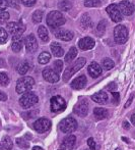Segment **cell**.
Instances as JSON below:
<instances>
[{"label": "cell", "mask_w": 135, "mask_h": 150, "mask_svg": "<svg viewBox=\"0 0 135 150\" xmlns=\"http://www.w3.org/2000/svg\"><path fill=\"white\" fill-rule=\"evenodd\" d=\"M7 30L9 31V33L12 36H16V35H22L24 32L26 31V27L22 24V23H8L7 24Z\"/></svg>", "instance_id": "obj_10"}, {"label": "cell", "mask_w": 135, "mask_h": 150, "mask_svg": "<svg viewBox=\"0 0 135 150\" xmlns=\"http://www.w3.org/2000/svg\"><path fill=\"white\" fill-rule=\"evenodd\" d=\"M62 69H63V61L60 60V59H57L54 61L53 63V69L56 73H61L62 71Z\"/></svg>", "instance_id": "obj_35"}, {"label": "cell", "mask_w": 135, "mask_h": 150, "mask_svg": "<svg viewBox=\"0 0 135 150\" xmlns=\"http://www.w3.org/2000/svg\"><path fill=\"white\" fill-rule=\"evenodd\" d=\"M116 150H121V149H120V148H117V149H116Z\"/></svg>", "instance_id": "obj_54"}, {"label": "cell", "mask_w": 135, "mask_h": 150, "mask_svg": "<svg viewBox=\"0 0 135 150\" xmlns=\"http://www.w3.org/2000/svg\"><path fill=\"white\" fill-rule=\"evenodd\" d=\"M114 40L117 44H124L128 40V30L123 25H118L114 29Z\"/></svg>", "instance_id": "obj_5"}, {"label": "cell", "mask_w": 135, "mask_h": 150, "mask_svg": "<svg viewBox=\"0 0 135 150\" xmlns=\"http://www.w3.org/2000/svg\"><path fill=\"white\" fill-rule=\"evenodd\" d=\"M132 100H133V95H131V96H130V98L128 99V102H126V103H125V105H124V107H125V108H127V107H129V105L132 103Z\"/></svg>", "instance_id": "obj_47"}, {"label": "cell", "mask_w": 135, "mask_h": 150, "mask_svg": "<svg viewBox=\"0 0 135 150\" xmlns=\"http://www.w3.org/2000/svg\"><path fill=\"white\" fill-rule=\"evenodd\" d=\"M122 139H123V140H124V141H125V142H127V143H129V140H128V139H126V138H124V137H123V138H122Z\"/></svg>", "instance_id": "obj_53"}, {"label": "cell", "mask_w": 135, "mask_h": 150, "mask_svg": "<svg viewBox=\"0 0 135 150\" xmlns=\"http://www.w3.org/2000/svg\"><path fill=\"white\" fill-rule=\"evenodd\" d=\"M18 2H20L22 4H24L27 7H31V6H34L37 2V0H17Z\"/></svg>", "instance_id": "obj_39"}, {"label": "cell", "mask_w": 135, "mask_h": 150, "mask_svg": "<svg viewBox=\"0 0 135 150\" xmlns=\"http://www.w3.org/2000/svg\"><path fill=\"white\" fill-rule=\"evenodd\" d=\"M92 99L99 104H105L108 101V95L106 92L100 91V92H97L94 95H92Z\"/></svg>", "instance_id": "obj_21"}, {"label": "cell", "mask_w": 135, "mask_h": 150, "mask_svg": "<svg viewBox=\"0 0 135 150\" xmlns=\"http://www.w3.org/2000/svg\"><path fill=\"white\" fill-rule=\"evenodd\" d=\"M65 24V18L60 11H51L47 16V25L51 29H59Z\"/></svg>", "instance_id": "obj_1"}, {"label": "cell", "mask_w": 135, "mask_h": 150, "mask_svg": "<svg viewBox=\"0 0 135 150\" xmlns=\"http://www.w3.org/2000/svg\"><path fill=\"white\" fill-rule=\"evenodd\" d=\"M85 150H88V149H85Z\"/></svg>", "instance_id": "obj_55"}, {"label": "cell", "mask_w": 135, "mask_h": 150, "mask_svg": "<svg viewBox=\"0 0 135 150\" xmlns=\"http://www.w3.org/2000/svg\"><path fill=\"white\" fill-rule=\"evenodd\" d=\"M87 144H88V147H90L92 150H96V142L92 138H90L87 140Z\"/></svg>", "instance_id": "obj_43"}, {"label": "cell", "mask_w": 135, "mask_h": 150, "mask_svg": "<svg viewBox=\"0 0 135 150\" xmlns=\"http://www.w3.org/2000/svg\"><path fill=\"white\" fill-rule=\"evenodd\" d=\"M75 141H76V138L73 135H69L66 138L63 140L62 144L60 146V149L59 150H71L73 148V146L75 145Z\"/></svg>", "instance_id": "obj_18"}, {"label": "cell", "mask_w": 135, "mask_h": 150, "mask_svg": "<svg viewBox=\"0 0 135 150\" xmlns=\"http://www.w3.org/2000/svg\"><path fill=\"white\" fill-rule=\"evenodd\" d=\"M24 40L22 39V35H16V36H12V44H11V48L14 52H20L22 50V46H24Z\"/></svg>", "instance_id": "obj_17"}, {"label": "cell", "mask_w": 135, "mask_h": 150, "mask_svg": "<svg viewBox=\"0 0 135 150\" xmlns=\"http://www.w3.org/2000/svg\"><path fill=\"white\" fill-rule=\"evenodd\" d=\"M107 89L110 90L111 92H114V91L117 89V85H116L115 83H111V84H109V85L107 86Z\"/></svg>", "instance_id": "obj_44"}, {"label": "cell", "mask_w": 135, "mask_h": 150, "mask_svg": "<svg viewBox=\"0 0 135 150\" xmlns=\"http://www.w3.org/2000/svg\"><path fill=\"white\" fill-rule=\"evenodd\" d=\"M106 27H107V23L106 21H102V22H100V24L98 25V31L101 32V33H104L105 30H106Z\"/></svg>", "instance_id": "obj_41"}, {"label": "cell", "mask_w": 135, "mask_h": 150, "mask_svg": "<svg viewBox=\"0 0 135 150\" xmlns=\"http://www.w3.org/2000/svg\"><path fill=\"white\" fill-rule=\"evenodd\" d=\"M43 78L50 83H57L60 79L59 74L56 73L53 69H45L43 71Z\"/></svg>", "instance_id": "obj_14"}, {"label": "cell", "mask_w": 135, "mask_h": 150, "mask_svg": "<svg viewBox=\"0 0 135 150\" xmlns=\"http://www.w3.org/2000/svg\"><path fill=\"white\" fill-rule=\"evenodd\" d=\"M24 45L27 52H35L38 49V42L34 34H29L24 38Z\"/></svg>", "instance_id": "obj_13"}, {"label": "cell", "mask_w": 135, "mask_h": 150, "mask_svg": "<svg viewBox=\"0 0 135 150\" xmlns=\"http://www.w3.org/2000/svg\"><path fill=\"white\" fill-rule=\"evenodd\" d=\"M38 115H39V109H34V110H29V111H26V112H22V117H24V120H29V119L36 117Z\"/></svg>", "instance_id": "obj_32"}, {"label": "cell", "mask_w": 135, "mask_h": 150, "mask_svg": "<svg viewBox=\"0 0 135 150\" xmlns=\"http://www.w3.org/2000/svg\"><path fill=\"white\" fill-rule=\"evenodd\" d=\"M5 60L3 59V58H0V69H1V67H5Z\"/></svg>", "instance_id": "obj_49"}, {"label": "cell", "mask_w": 135, "mask_h": 150, "mask_svg": "<svg viewBox=\"0 0 135 150\" xmlns=\"http://www.w3.org/2000/svg\"><path fill=\"white\" fill-rule=\"evenodd\" d=\"M123 128H124V129H126V130H128V129L130 128L129 122H126V120H124V122H123Z\"/></svg>", "instance_id": "obj_48"}, {"label": "cell", "mask_w": 135, "mask_h": 150, "mask_svg": "<svg viewBox=\"0 0 135 150\" xmlns=\"http://www.w3.org/2000/svg\"><path fill=\"white\" fill-rule=\"evenodd\" d=\"M118 7H119L120 11H121L122 16H131L132 13L134 12V6L133 4L131 3L130 1H127V0H123L121 1L119 4H118Z\"/></svg>", "instance_id": "obj_12"}, {"label": "cell", "mask_w": 135, "mask_h": 150, "mask_svg": "<svg viewBox=\"0 0 135 150\" xmlns=\"http://www.w3.org/2000/svg\"><path fill=\"white\" fill-rule=\"evenodd\" d=\"M74 113L81 117H86V115L88 113V102L85 99H82L79 101L74 107Z\"/></svg>", "instance_id": "obj_11"}, {"label": "cell", "mask_w": 135, "mask_h": 150, "mask_svg": "<svg viewBox=\"0 0 135 150\" xmlns=\"http://www.w3.org/2000/svg\"><path fill=\"white\" fill-rule=\"evenodd\" d=\"M8 83H9V78H8L7 74L1 71L0 73V86L5 87V86L8 85Z\"/></svg>", "instance_id": "obj_34"}, {"label": "cell", "mask_w": 135, "mask_h": 150, "mask_svg": "<svg viewBox=\"0 0 135 150\" xmlns=\"http://www.w3.org/2000/svg\"><path fill=\"white\" fill-rule=\"evenodd\" d=\"M38 35L43 42L49 41V33H48V30L45 26H40L38 28Z\"/></svg>", "instance_id": "obj_24"}, {"label": "cell", "mask_w": 135, "mask_h": 150, "mask_svg": "<svg viewBox=\"0 0 135 150\" xmlns=\"http://www.w3.org/2000/svg\"><path fill=\"white\" fill-rule=\"evenodd\" d=\"M51 59V54L49 52H42L39 55L38 61H39L40 64H47L48 62Z\"/></svg>", "instance_id": "obj_28"}, {"label": "cell", "mask_w": 135, "mask_h": 150, "mask_svg": "<svg viewBox=\"0 0 135 150\" xmlns=\"http://www.w3.org/2000/svg\"><path fill=\"white\" fill-rule=\"evenodd\" d=\"M8 18H9V13H8L7 11L0 12V25H2L3 23H5Z\"/></svg>", "instance_id": "obj_40"}, {"label": "cell", "mask_w": 135, "mask_h": 150, "mask_svg": "<svg viewBox=\"0 0 135 150\" xmlns=\"http://www.w3.org/2000/svg\"><path fill=\"white\" fill-rule=\"evenodd\" d=\"M34 85H35V80L31 77H22L16 82L15 91L17 94H24L29 92L34 87Z\"/></svg>", "instance_id": "obj_3"}, {"label": "cell", "mask_w": 135, "mask_h": 150, "mask_svg": "<svg viewBox=\"0 0 135 150\" xmlns=\"http://www.w3.org/2000/svg\"><path fill=\"white\" fill-rule=\"evenodd\" d=\"M94 115L97 120H105L109 117V111L106 108L102 107H96L94 109Z\"/></svg>", "instance_id": "obj_22"}, {"label": "cell", "mask_w": 135, "mask_h": 150, "mask_svg": "<svg viewBox=\"0 0 135 150\" xmlns=\"http://www.w3.org/2000/svg\"><path fill=\"white\" fill-rule=\"evenodd\" d=\"M50 104H51L52 112H60V111H63L66 108V102L59 95L52 97L51 100H50Z\"/></svg>", "instance_id": "obj_7"}, {"label": "cell", "mask_w": 135, "mask_h": 150, "mask_svg": "<svg viewBox=\"0 0 135 150\" xmlns=\"http://www.w3.org/2000/svg\"><path fill=\"white\" fill-rule=\"evenodd\" d=\"M86 63V59L84 57H80L78 59H76L71 65H69L66 69H65L64 74H63L62 78L64 82H68L69 79L74 75L76 71H78L79 69H81L84 67V64Z\"/></svg>", "instance_id": "obj_2"}, {"label": "cell", "mask_w": 135, "mask_h": 150, "mask_svg": "<svg viewBox=\"0 0 135 150\" xmlns=\"http://www.w3.org/2000/svg\"><path fill=\"white\" fill-rule=\"evenodd\" d=\"M86 83H87L86 77L84 75H81V76H79V77L75 78V79L71 82V88H73V89H75V90L82 89V88L86 85Z\"/></svg>", "instance_id": "obj_19"}, {"label": "cell", "mask_w": 135, "mask_h": 150, "mask_svg": "<svg viewBox=\"0 0 135 150\" xmlns=\"http://www.w3.org/2000/svg\"><path fill=\"white\" fill-rule=\"evenodd\" d=\"M106 10H107V13L109 14V16L111 18V20L113 22L120 23L123 20V16H122V13L120 11L117 4H111V5H109L106 8Z\"/></svg>", "instance_id": "obj_9"}, {"label": "cell", "mask_w": 135, "mask_h": 150, "mask_svg": "<svg viewBox=\"0 0 135 150\" xmlns=\"http://www.w3.org/2000/svg\"><path fill=\"white\" fill-rule=\"evenodd\" d=\"M102 71H103L102 67H101L98 62H94V61H92L87 67L88 74H90V76H92V78H98L99 76L102 74Z\"/></svg>", "instance_id": "obj_20"}, {"label": "cell", "mask_w": 135, "mask_h": 150, "mask_svg": "<svg viewBox=\"0 0 135 150\" xmlns=\"http://www.w3.org/2000/svg\"><path fill=\"white\" fill-rule=\"evenodd\" d=\"M43 14H44V12L42 11V10H36L33 14V22L35 23V24L41 23L42 20H43Z\"/></svg>", "instance_id": "obj_33"}, {"label": "cell", "mask_w": 135, "mask_h": 150, "mask_svg": "<svg viewBox=\"0 0 135 150\" xmlns=\"http://www.w3.org/2000/svg\"><path fill=\"white\" fill-rule=\"evenodd\" d=\"M39 101L38 96L34 92H26L22 94V96L20 98V104L22 108L29 109L36 105Z\"/></svg>", "instance_id": "obj_4"}, {"label": "cell", "mask_w": 135, "mask_h": 150, "mask_svg": "<svg viewBox=\"0 0 135 150\" xmlns=\"http://www.w3.org/2000/svg\"><path fill=\"white\" fill-rule=\"evenodd\" d=\"M51 122L48 119H39L33 124V127L38 133H46L51 129Z\"/></svg>", "instance_id": "obj_8"}, {"label": "cell", "mask_w": 135, "mask_h": 150, "mask_svg": "<svg viewBox=\"0 0 135 150\" xmlns=\"http://www.w3.org/2000/svg\"><path fill=\"white\" fill-rule=\"evenodd\" d=\"M58 8L59 10H62V11H69L72 8V3L68 0H63L58 3Z\"/></svg>", "instance_id": "obj_27"}, {"label": "cell", "mask_w": 135, "mask_h": 150, "mask_svg": "<svg viewBox=\"0 0 135 150\" xmlns=\"http://www.w3.org/2000/svg\"><path fill=\"white\" fill-rule=\"evenodd\" d=\"M8 39V34L5 29L0 28V44H3L7 41Z\"/></svg>", "instance_id": "obj_37"}, {"label": "cell", "mask_w": 135, "mask_h": 150, "mask_svg": "<svg viewBox=\"0 0 135 150\" xmlns=\"http://www.w3.org/2000/svg\"><path fill=\"white\" fill-rule=\"evenodd\" d=\"M80 26L82 27V29H87L92 26V20H90V16L87 13H84L80 18Z\"/></svg>", "instance_id": "obj_26"}, {"label": "cell", "mask_w": 135, "mask_h": 150, "mask_svg": "<svg viewBox=\"0 0 135 150\" xmlns=\"http://www.w3.org/2000/svg\"><path fill=\"white\" fill-rule=\"evenodd\" d=\"M16 69H17V73L20 74V75L24 76L27 73V71H29V62H27V61H22V62H20V64L17 65Z\"/></svg>", "instance_id": "obj_25"}, {"label": "cell", "mask_w": 135, "mask_h": 150, "mask_svg": "<svg viewBox=\"0 0 135 150\" xmlns=\"http://www.w3.org/2000/svg\"><path fill=\"white\" fill-rule=\"evenodd\" d=\"M33 150H44V149L42 148V147H40V146H35L33 148Z\"/></svg>", "instance_id": "obj_51"}, {"label": "cell", "mask_w": 135, "mask_h": 150, "mask_svg": "<svg viewBox=\"0 0 135 150\" xmlns=\"http://www.w3.org/2000/svg\"><path fill=\"white\" fill-rule=\"evenodd\" d=\"M16 143H17L18 146L22 147V148H27V147L29 146V142L24 140V138H18V139H16Z\"/></svg>", "instance_id": "obj_38"}, {"label": "cell", "mask_w": 135, "mask_h": 150, "mask_svg": "<svg viewBox=\"0 0 135 150\" xmlns=\"http://www.w3.org/2000/svg\"><path fill=\"white\" fill-rule=\"evenodd\" d=\"M8 7L7 0H0V12H3Z\"/></svg>", "instance_id": "obj_42"}, {"label": "cell", "mask_w": 135, "mask_h": 150, "mask_svg": "<svg viewBox=\"0 0 135 150\" xmlns=\"http://www.w3.org/2000/svg\"><path fill=\"white\" fill-rule=\"evenodd\" d=\"M51 51H52V53H53V55L56 56V57H61V56H63V54H64L63 48L61 47L58 43H56V42L51 44Z\"/></svg>", "instance_id": "obj_23"}, {"label": "cell", "mask_w": 135, "mask_h": 150, "mask_svg": "<svg viewBox=\"0 0 135 150\" xmlns=\"http://www.w3.org/2000/svg\"><path fill=\"white\" fill-rule=\"evenodd\" d=\"M76 56H77V49L75 47H71L69 52L66 54V56H65V61H66L67 63L71 62Z\"/></svg>", "instance_id": "obj_29"}, {"label": "cell", "mask_w": 135, "mask_h": 150, "mask_svg": "<svg viewBox=\"0 0 135 150\" xmlns=\"http://www.w3.org/2000/svg\"><path fill=\"white\" fill-rule=\"evenodd\" d=\"M115 67V62L111 59V58H104L102 61V67H104L106 71H110L112 69L113 67Z\"/></svg>", "instance_id": "obj_31"}, {"label": "cell", "mask_w": 135, "mask_h": 150, "mask_svg": "<svg viewBox=\"0 0 135 150\" xmlns=\"http://www.w3.org/2000/svg\"><path fill=\"white\" fill-rule=\"evenodd\" d=\"M78 47L81 50H90L94 47V40L90 37L81 38L78 41Z\"/></svg>", "instance_id": "obj_16"}, {"label": "cell", "mask_w": 135, "mask_h": 150, "mask_svg": "<svg viewBox=\"0 0 135 150\" xmlns=\"http://www.w3.org/2000/svg\"><path fill=\"white\" fill-rule=\"evenodd\" d=\"M73 32L70 30H66V29H57L55 31V37L58 38V39L62 40V41H70L73 38Z\"/></svg>", "instance_id": "obj_15"}, {"label": "cell", "mask_w": 135, "mask_h": 150, "mask_svg": "<svg viewBox=\"0 0 135 150\" xmlns=\"http://www.w3.org/2000/svg\"><path fill=\"white\" fill-rule=\"evenodd\" d=\"M131 122L135 126V115H131Z\"/></svg>", "instance_id": "obj_50"}, {"label": "cell", "mask_w": 135, "mask_h": 150, "mask_svg": "<svg viewBox=\"0 0 135 150\" xmlns=\"http://www.w3.org/2000/svg\"><path fill=\"white\" fill-rule=\"evenodd\" d=\"M60 130L63 133H66V134H70V133L74 132L77 128V122L73 117H65L62 120V122H60V126H59Z\"/></svg>", "instance_id": "obj_6"}, {"label": "cell", "mask_w": 135, "mask_h": 150, "mask_svg": "<svg viewBox=\"0 0 135 150\" xmlns=\"http://www.w3.org/2000/svg\"><path fill=\"white\" fill-rule=\"evenodd\" d=\"M2 145H3V148L5 150H11L13 147V143H12L10 137L8 136H4L2 138Z\"/></svg>", "instance_id": "obj_30"}, {"label": "cell", "mask_w": 135, "mask_h": 150, "mask_svg": "<svg viewBox=\"0 0 135 150\" xmlns=\"http://www.w3.org/2000/svg\"><path fill=\"white\" fill-rule=\"evenodd\" d=\"M0 150H4V148H3V145H2V143H0Z\"/></svg>", "instance_id": "obj_52"}, {"label": "cell", "mask_w": 135, "mask_h": 150, "mask_svg": "<svg viewBox=\"0 0 135 150\" xmlns=\"http://www.w3.org/2000/svg\"><path fill=\"white\" fill-rule=\"evenodd\" d=\"M6 100H7V95L3 91L0 90V101H6Z\"/></svg>", "instance_id": "obj_46"}, {"label": "cell", "mask_w": 135, "mask_h": 150, "mask_svg": "<svg viewBox=\"0 0 135 150\" xmlns=\"http://www.w3.org/2000/svg\"><path fill=\"white\" fill-rule=\"evenodd\" d=\"M112 95L114 96V100H115V103H118V101H119V98H120V95L118 92H116V91H114V92H111Z\"/></svg>", "instance_id": "obj_45"}, {"label": "cell", "mask_w": 135, "mask_h": 150, "mask_svg": "<svg viewBox=\"0 0 135 150\" xmlns=\"http://www.w3.org/2000/svg\"><path fill=\"white\" fill-rule=\"evenodd\" d=\"M101 5L100 0H85L84 1V6L86 7H97Z\"/></svg>", "instance_id": "obj_36"}]
</instances>
